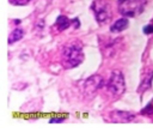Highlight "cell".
Returning a JSON list of instances; mask_svg holds the SVG:
<instances>
[{
    "mask_svg": "<svg viewBox=\"0 0 153 133\" xmlns=\"http://www.w3.org/2000/svg\"><path fill=\"white\" fill-rule=\"evenodd\" d=\"M23 36H24V31H23L22 29H14V30L11 32V35L8 36V43L12 44V43L19 41Z\"/></svg>",
    "mask_w": 153,
    "mask_h": 133,
    "instance_id": "9",
    "label": "cell"
},
{
    "mask_svg": "<svg viewBox=\"0 0 153 133\" xmlns=\"http://www.w3.org/2000/svg\"><path fill=\"white\" fill-rule=\"evenodd\" d=\"M141 114H142V115H148V116H152V115H153V101H151V102L141 110Z\"/></svg>",
    "mask_w": 153,
    "mask_h": 133,
    "instance_id": "10",
    "label": "cell"
},
{
    "mask_svg": "<svg viewBox=\"0 0 153 133\" xmlns=\"http://www.w3.org/2000/svg\"><path fill=\"white\" fill-rule=\"evenodd\" d=\"M146 2L147 0H118V12L124 17H136L143 11Z\"/></svg>",
    "mask_w": 153,
    "mask_h": 133,
    "instance_id": "2",
    "label": "cell"
},
{
    "mask_svg": "<svg viewBox=\"0 0 153 133\" xmlns=\"http://www.w3.org/2000/svg\"><path fill=\"white\" fill-rule=\"evenodd\" d=\"M143 32L147 34V35L153 34V24H148V25H146V26L143 28Z\"/></svg>",
    "mask_w": 153,
    "mask_h": 133,
    "instance_id": "12",
    "label": "cell"
},
{
    "mask_svg": "<svg viewBox=\"0 0 153 133\" xmlns=\"http://www.w3.org/2000/svg\"><path fill=\"white\" fill-rule=\"evenodd\" d=\"M103 78L98 74L91 75L90 78H87L84 83V91L86 95H93L98 89L102 87L103 85Z\"/></svg>",
    "mask_w": 153,
    "mask_h": 133,
    "instance_id": "5",
    "label": "cell"
},
{
    "mask_svg": "<svg viewBox=\"0 0 153 133\" xmlns=\"http://www.w3.org/2000/svg\"><path fill=\"white\" fill-rule=\"evenodd\" d=\"M63 121V119L62 117H60V119H56V117H54V119H50V123H60V122H62Z\"/></svg>",
    "mask_w": 153,
    "mask_h": 133,
    "instance_id": "13",
    "label": "cell"
},
{
    "mask_svg": "<svg viewBox=\"0 0 153 133\" xmlns=\"http://www.w3.org/2000/svg\"><path fill=\"white\" fill-rule=\"evenodd\" d=\"M92 10L94 12V17L99 23H105L111 17V10L105 0H94L92 4Z\"/></svg>",
    "mask_w": 153,
    "mask_h": 133,
    "instance_id": "4",
    "label": "cell"
},
{
    "mask_svg": "<svg viewBox=\"0 0 153 133\" xmlns=\"http://www.w3.org/2000/svg\"><path fill=\"white\" fill-rule=\"evenodd\" d=\"M71 24H72V22L66 16H59L57 19H56V26H57L59 31H62V30L67 29Z\"/></svg>",
    "mask_w": 153,
    "mask_h": 133,
    "instance_id": "8",
    "label": "cell"
},
{
    "mask_svg": "<svg viewBox=\"0 0 153 133\" xmlns=\"http://www.w3.org/2000/svg\"><path fill=\"white\" fill-rule=\"evenodd\" d=\"M32 0H10V2L12 5H19V6H24V5H27L30 4Z\"/></svg>",
    "mask_w": 153,
    "mask_h": 133,
    "instance_id": "11",
    "label": "cell"
},
{
    "mask_svg": "<svg viewBox=\"0 0 153 133\" xmlns=\"http://www.w3.org/2000/svg\"><path fill=\"white\" fill-rule=\"evenodd\" d=\"M108 91L111 92L114 96H120L123 93L126 89V83L122 73L120 71H114L109 78V81L106 84Z\"/></svg>",
    "mask_w": 153,
    "mask_h": 133,
    "instance_id": "3",
    "label": "cell"
},
{
    "mask_svg": "<svg viewBox=\"0 0 153 133\" xmlns=\"http://www.w3.org/2000/svg\"><path fill=\"white\" fill-rule=\"evenodd\" d=\"M84 60V53H82V46L78 40H73L68 42L61 54V62L65 68H73L78 65H80Z\"/></svg>",
    "mask_w": 153,
    "mask_h": 133,
    "instance_id": "1",
    "label": "cell"
},
{
    "mask_svg": "<svg viewBox=\"0 0 153 133\" xmlns=\"http://www.w3.org/2000/svg\"><path fill=\"white\" fill-rule=\"evenodd\" d=\"M111 122H129L135 119V114L129 111H112L110 114Z\"/></svg>",
    "mask_w": 153,
    "mask_h": 133,
    "instance_id": "6",
    "label": "cell"
},
{
    "mask_svg": "<svg viewBox=\"0 0 153 133\" xmlns=\"http://www.w3.org/2000/svg\"><path fill=\"white\" fill-rule=\"evenodd\" d=\"M127 26H128V19L127 18H121V19L116 20L110 26V31H112V32H120V31L124 30Z\"/></svg>",
    "mask_w": 153,
    "mask_h": 133,
    "instance_id": "7",
    "label": "cell"
}]
</instances>
